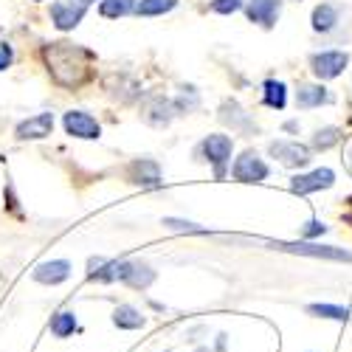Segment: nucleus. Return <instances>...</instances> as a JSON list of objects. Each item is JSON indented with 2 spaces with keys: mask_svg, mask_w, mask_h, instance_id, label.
<instances>
[{
  "mask_svg": "<svg viewBox=\"0 0 352 352\" xmlns=\"http://www.w3.org/2000/svg\"><path fill=\"white\" fill-rule=\"evenodd\" d=\"M43 60H45L54 82L63 87H71V91L91 79L94 54L76 43H48L43 48Z\"/></svg>",
  "mask_w": 352,
  "mask_h": 352,
  "instance_id": "f257e3e1",
  "label": "nucleus"
},
{
  "mask_svg": "<svg viewBox=\"0 0 352 352\" xmlns=\"http://www.w3.org/2000/svg\"><path fill=\"white\" fill-rule=\"evenodd\" d=\"M271 245L279 248V251H287V254H302V256H316V259L352 262V251H344V248H336V245H318V243H307V240H299V243H271Z\"/></svg>",
  "mask_w": 352,
  "mask_h": 352,
  "instance_id": "f03ea898",
  "label": "nucleus"
},
{
  "mask_svg": "<svg viewBox=\"0 0 352 352\" xmlns=\"http://www.w3.org/2000/svg\"><path fill=\"white\" fill-rule=\"evenodd\" d=\"M234 181H243V184H259V181H265L268 178V164L262 161L254 150H245L237 161H234Z\"/></svg>",
  "mask_w": 352,
  "mask_h": 352,
  "instance_id": "7ed1b4c3",
  "label": "nucleus"
},
{
  "mask_svg": "<svg viewBox=\"0 0 352 352\" xmlns=\"http://www.w3.org/2000/svg\"><path fill=\"white\" fill-rule=\"evenodd\" d=\"M268 150L287 169H299V166H307L310 164V146H305L299 141H274Z\"/></svg>",
  "mask_w": 352,
  "mask_h": 352,
  "instance_id": "20e7f679",
  "label": "nucleus"
},
{
  "mask_svg": "<svg viewBox=\"0 0 352 352\" xmlns=\"http://www.w3.org/2000/svg\"><path fill=\"white\" fill-rule=\"evenodd\" d=\"M63 124H65V133L74 135V138H87V141H94V138L102 135L99 122L94 119L91 113H85V110H68V113H65V119H63Z\"/></svg>",
  "mask_w": 352,
  "mask_h": 352,
  "instance_id": "39448f33",
  "label": "nucleus"
},
{
  "mask_svg": "<svg viewBox=\"0 0 352 352\" xmlns=\"http://www.w3.org/2000/svg\"><path fill=\"white\" fill-rule=\"evenodd\" d=\"M231 146H234L231 138L223 135V133H214V135H209L206 141H203V153H206L209 164L214 166L217 178H223V175H226V164L231 161Z\"/></svg>",
  "mask_w": 352,
  "mask_h": 352,
  "instance_id": "423d86ee",
  "label": "nucleus"
},
{
  "mask_svg": "<svg viewBox=\"0 0 352 352\" xmlns=\"http://www.w3.org/2000/svg\"><path fill=\"white\" fill-rule=\"evenodd\" d=\"M346 63H349V54L346 51H321V54H316L313 60H310L313 74L318 79H336V76H341V71L346 68Z\"/></svg>",
  "mask_w": 352,
  "mask_h": 352,
  "instance_id": "0eeeda50",
  "label": "nucleus"
},
{
  "mask_svg": "<svg viewBox=\"0 0 352 352\" xmlns=\"http://www.w3.org/2000/svg\"><path fill=\"white\" fill-rule=\"evenodd\" d=\"M116 279H122L130 287L144 290L155 282V271L150 265H144V262H116Z\"/></svg>",
  "mask_w": 352,
  "mask_h": 352,
  "instance_id": "6e6552de",
  "label": "nucleus"
},
{
  "mask_svg": "<svg viewBox=\"0 0 352 352\" xmlns=\"http://www.w3.org/2000/svg\"><path fill=\"white\" fill-rule=\"evenodd\" d=\"M85 12H87V6L79 3V0H68V3L60 0V3L51 6V20H54V25L60 28V32H71V28H76L82 23Z\"/></svg>",
  "mask_w": 352,
  "mask_h": 352,
  "instance_id": "1a4fd4ad",
  "label": "nucleus"
},
{
  "mask_svg": "<svg viewBox=\"0 0 352 352\" xmlns=\"http://www.w3.org/2000/svg\"><path fill=\"white\" fill-rule=\"evenodd\" d=\"M336 184V172L333 169H313L307 175H296L290 181V189L296 195H310V192H318V189H330Z\"/></svg>",
  "mask_w": 352,
  "mask_h": 352,
  "instance_id": "9d476101",
  "label": "nucleus"
},
{
  "mask_svg": "<svg viewBox=\"0 0 352 352\" xmlns=\"http://www.w3.org/2000/svg\"><path fill=\"white\" fill-rule=\"evenodd\" d=\"M175 113H178V107H175L169 99H164V96L146 99V104H144V110H141L144 122L153 124V127H166V124L175 119Z\"/></svg>",
  "mask_w": 352,
  "mask_h": 352,
  "instance_id": "9b49d317",
  "label": "nucleus"
},
{
  "mask_svg": "<svg viewBox=\"0 0 352 352\" xmlns=\"http://www.w3.org/2000/svg\"><path fill=\"white\" fill-rule=\"evenodd\" d=\"M54 130V116L51 113H37L32 119H25L17 124V138L28 141V138H45Z\"/></svg>",
  "mask_w": 352,
  "mask_h": 352,
  "instance_id": "f8f14e48",
  "label": "nucleus"
},
{
  "mask_svg": "<svg viewBox=\"0 0 352 352\" xmlns=\"http://www.w3.org/2000/svg\"><path fill=\"white\" fill-rule=\"evenodd\" d=\"M71 276V262L68 259H51L34 268V279L43 285H60Z\"/></svg>",
  "mask_w": 352,
  "mask_h": 352,
  "instance_id": "ddd939ff",
  "label": "nucleus"
},
{
  "mask_svg": "<svg viewBox=\"0 0 352 352\" xmlns=\"http://www.w3.org/2000/svg\"><path fill=\"white\" fill-rule=\"evenodd\" d=\"M245 14H248L251 23L271 28L276 23V14H279V0H251V3L245 6Z\"/></svg>",
  "mask_w": 352,
  "mask_h": 352,
  "instance_id": "4468645a",
  "label": "nucleus"
},
{
  "mask_svg": "<svg viewBox=\"0 0 352 352\" xmlns=\"http://www.w3.org/2000/svg\"><path fill=\"white\" fill-rule=\"evenodd\" d=\"M333 96L327 87H321V85H299V91H296V104L302 110H310V107H321V104H330Z\"/></svg>",
  "mask_w": 352,
  "mask_h": 352,
  "instance_id": "2eb2a0df",
  "label": "nucleus"
},
{
  "mask_svg": "<svg viewBox=\"0 0 352 352\" xmlns=\"http://www.w3.org/2000/svg\"><path fill=\"white\" fill-rule=\"evenodd\" d=\"M127 175H130L133 184H158L161 181V166L155 161H150V158H141V161L130 164Z\"/></svg>",
  "mask_w": 352,
  "mask_h": 352,
  "instance_id": "dca6fc26",
  "label": "nucleus"
},
{
  "mask_svg": "<svg viewBox=\"0 0 352 352\" xmlns=\"http://www.w3.org/2000/svg\"><path fill=\"white\" fill-rule=\"evenodd\" d=\"M220 119L231 127V130H240V133H248L254 124H251V119H248V113L237 104V102H226L223 107H220Z\"/></svg>",
  "mask_w": 352,
  "mask_h": 352,
  "instance_id": "f3484780",
  "label": "nucleus"
},
{
  "mask_svg": "<svg viewBox=\"0 0 352 352\" xmlns=\"http://www.w3.org/2000/svg\"><path fill=\"white\" fill-rule=\"evenodd\" d=\"M113 324L122 330H141L146 324V318L133 307V305H119L113 313Z\"/></svg>",
  "mask_w": 352,
  "mask_h": 352,
  "instance_id": "a211bd4d",
  "label": "nucleus"
},
{
  "mask_svg": "<svg viewBox=\"0 0 352 352\" xmlns=\"http://www.w3.org/2000/svg\"><path fill=\"white\" fill-rule=\"evenodd\" d=\"M336 23H338V9L336 6L321 3V6L313 9V28H316V32L327 34V32H333V28H336Z\"/></svg>",
  "mask_w": 352,
  "mask_h": 352,
  "instance_id": "6ab92c4d",
  "label": "nucleus"
},
{
  "mask_svg": "<svg viewBox=\"0 0 352 352\" xmlns=\"http://www.w3.org/2000/svg\"><path fill=\"white\" fill-rule=\"evenodd\" d=\"M74 330H76V316H74L71 310H63V313H56V316L51 318V333H54L56 338H68Z\"/></svg>",
  "mask_w": 352,
  "mask_h": 352,
  "instance_id": "aec40b11",
  "label": "nucleus"
},
{
  "mask_svg": "<svg viewBox=\"0 0 352 352\" xmlns=\"http://www.w3.org/2000/svg\"><path fill=\"white\" fill-rule=\"evenodd\" d=\"M135 0H102L99 3V14L102 17H124L130 12H135Z\"/></svg>",
  "mask_w": 352,
  "mask_h": 352,
  "instance_id": "412c9836",
  "label": "nucleus"
},
{
  "mask_svg": "<svg viewBox=\"0 0 352 352\" xmlns=\"http://www.w3.org/2000/svg\"><path fill=\"white\" fill-rule=\"evenodd\" d=\"M178 6V0H141L135 6V14L141 17H155V14H166Z\"/></svg>",
  "mask_w": 352,
  "mask_h": 352,
  "instance_id": "4be33fe9",
  "label": "nucleus"
},
{
  "mask_svg": "<svg viewBox=\"0 0 352 352\" xmlns=\"http://www.w3.org/2000/svg\"><path fill=\"white\" fill-rule=\"evenodd\" d=\"M285 102H287V87H285V82L268 79V82H265V104H268V107L282 110V107H285Z\"/></svg>",
  "mask_w": 352,
  "mask_h": 352,
  "instance_id": "5701e85b",
  "label": "nucleus"
},
{
  "mask_svg": "<svg viewBox=\"0 0 352 352\" xmlns=\"http://www.w3.org/2000/svg\"><path fill=\"white\" fill-rule=\"evenodd\" d=\"M307 313L310 316H318V318H333V321H346L349 318V310L346 307H338V305H310Z\"/></svg>",
  "mask_w": 352,
  "mask_h": 352,
  "instance_id": "b1692460",
  "label": "nucleus"
},
{
  "mask_svg": "<svg viewBox=\"0 0 352 352\" xmlns=\"http://www.w3.org/2000/svg\"><path fill=\"white\" fill-rule=\"evenodd\" d=\"M338 141H341V130L338 127H324V130H318L313 135V146H316V150H330V146L338 144Z\"/></svg>",
  "mask_w": 352,
  "mask_h": 352,
  "instance_id": "393cba45",
  "label": "nucleus"
},
{
  "mask_svg": "<svg viewBox=\"0 0 352 352\" xmlns=\"http://www.w3.org/2000/svg\"><path fill=\"white\" fill-rule=\"evenodd\" d=\"M240 9H243V0H214L212 3V12H217V14H234Z\"/></svg>",
  "mask_w": 352,
  "mask_h": 352,
  "instance_id": "a878e982",
  "label": "nucleus"
},
{
  "mask_svg": "<svg viewBox=\"0 0 352 352\" xmlns=\"http://www.w3.org/2000/svg\"><path fill=\"white\" fill-rule=\"evenodd\" d=\"M327 231V226L321 223V220H310L305 228H302V237L305 240H313V237H318V234H324Z\"/></svg>",
  "mask_w": 352,
  "mask_h": 352,
  "instance_id": "bb28decb",
  "label": "nucleus"
},
{
  "mask_svg": "<svg viewBox=\"0 0 352 352\" xmlns=\"http://www.w3.org/2000/svg\"><path fill=\"white\" fill-rule=\"evenodd\" d=\"M164 226H169V228H175V231H200L195 223H184V220H164Z\"/></svg>",
  "mask_w": 352,
  "mask_h": 352,
  "instance_id": "cd10ccee",
  "label": "nucleus"
},
{
  "mask_svg": "<svg viewBox=\"0 0 352 352\" xmlns=\"http://www.w3.org/2000/svg\"><path fill=\"white\" fill-rule=\"evenodd\" d=\"M12 65V48L9 45H0V71H6Z\"/></svg>",
  "mask_w": 352,
  "mask_h": 352,
  "instance_id": "c85d7f7f",
  "label": "nucleus"
},
{
  "mask_svg": "<svg viewBox=\"0 0 352 352\" xmlns=\"http://www.w3.org/2000/svg\"><path fill=\"white\" fill-rule=\"evenodd\" d=\"M346 169H349V175H352V144H349V150H346Z\"/></svg>",
  "mask_w": 352,
  "mask_h": 352,
  "instance_id": "c756f323",
  "label": "nucleus"
},
{
  "mask_svg": "<svg viewBox=\"0 0 352 352\" xmlns=\"http://www.w3.org/2000/svg\"><path fill=\"white\" fill-rule=\"evenodd\" d=\"M79 3H85V6H91V3H94V0H79Z\"/></svg>",
  "mask_w": 352,
  "mask_h": 352,
  "instance_id": "7c9ffc66",
  "label": "nucleus"
},
{
  "mask_svg": "<svg viewBox=\"0 0 352 352\" xmlns=\"http://www.w3.org/2000/svg\"><path fill=\"white\" fill-rule=\"evenodd\" d=\"M197 352H209V349H197Z\"/></svg>",
  "mask_w": 352,
  "mask_h": 352,
  "instance_id": "2f4dec72",
  "label": "nucleus"
}]
</instances>
